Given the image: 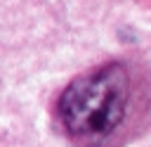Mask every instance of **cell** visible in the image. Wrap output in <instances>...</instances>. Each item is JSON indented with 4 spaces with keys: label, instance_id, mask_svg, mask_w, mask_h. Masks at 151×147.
<instances>
[{
    "label": "cell",
    "instance_id": "obj_1",
    "mask_svg": "<svg viewBox=\"0 0 151 147\" xmlns=\"http://www.w3.org/2000/svg\"><path fill=\"white\" fill-rule=\"evenodd\" d=\"M130 71L123 62H106L73 78L57 102L64 130L83 147L111 140L130 111Z\"/></svg>",
    "mask_w": 151,
    "mask_h": 147
}]
</instances>
